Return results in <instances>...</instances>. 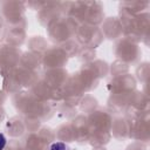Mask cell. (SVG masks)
<instances>
[{"instance_id": "6da1fadb", "label": "cell", "mask_w": 150, "mask_h": 150, "mask_svg": "<svg viewBox=\"0 0 150 150\" xmlns=\"http://www.w3.org/2000/svg\"><path fill=\"white\" fill-rule=\"evenodd\" d=\"M49 150H68L67 145L62 142H55L53 144H50L49 146Z\"/></svg>"}, {"instance_id": "7a4b0ae2", "label": "cell", "mask_w": 150, "mask_h": 150, "mask_svg": "<svg viewBox=\"0 0 150 150\" xmlns=\"http://www.w3.org/2000/svg\"><path fill=\"white\" fill-rule=\"evenodd\" d=\"M5 146H6V137L4 134L0 132V150H4Z\"/></svg>"}]
</instances>
